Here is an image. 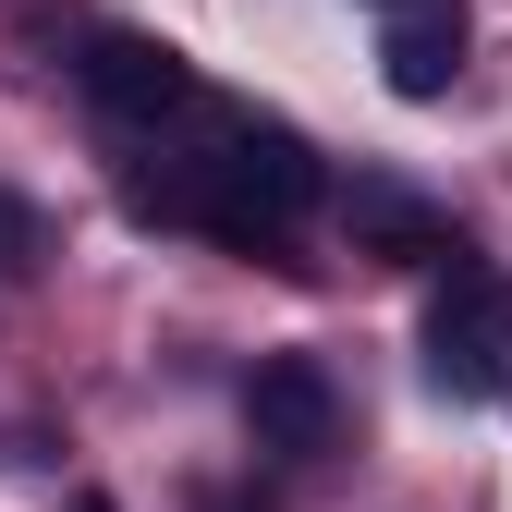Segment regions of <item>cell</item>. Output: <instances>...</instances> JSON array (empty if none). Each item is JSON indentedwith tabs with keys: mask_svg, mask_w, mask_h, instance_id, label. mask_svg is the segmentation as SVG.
<instances>
[{
	"mask_svg": "<svg viewBox=\"0 0 512 512\" xmlns=\"http://www.w3.org/2000/svg\"><path fill=\"white\" fill-rule=\"evenodd\" d=\"M378 61H391L403 98H439V86L464 74V0H403L391 37H378Z\"/></svg>",
	"mask_w": 512,
	"mask_h": 512,
	"instance_id": "obj_5",
	"label": "cell"
},
{
	"mask_svg": "<svg viewBox=\"0 0 512 512\" xmlns=\"http://www.w3.org/2000/svg\"><path fill=\"white\" fill-rule=\"evenodd\" d=\"M74 74H86V98H98V110H122V122H196V110H208V86L183 74L159 37H122V25H98V37H86Z\"/></svg>",
	"mask_w": 512,
	"mask_h": 512,
	"instance_id": "obj_2",
	"label": "cell"
},
{
	"mask_svg": "<svg viewBox=\"0 0 512 512\" xmlns=\"http://www.w3.org/2000/svg\"><path fill=\"white\" fill-rule=\"evenodd\" d=\"M391 13H403V0H391Z\"/></svg>",
	"mask_w": 512,
	"mask_h": 512,
	"instance_id": "obj_7",
	"label": "cell"
},
{
	"mask_svg": "<svg viewBox=\"0 0 512 512\" xmlns=\"http://www.w3.org/2000/svg\"><path fill=\"white\" fill-rule=\"evenodd\" d=\"M74 512H110V500H98V488H86V500H74Z\"/></svg>",
	"mask_w": 512,
	"mask_h": 512,
	"instance_id": "obj_6",
	"label": "cell"
},
{
	"mask_svg": "<svg viewBox=\"0 0 512 512\" xmlns=\"http://www.w3.org/2000/svg\"><path fill=\"white\" fill-rule=\"evenodd\" d=\"M342 232L366 244V256H403V269H464V244H452V220H439L427 196H403V183H342Z\"/></svg>",
	"mask_w": 512,
	"mask_h": 512,
	"instance_id": "obj_4",
	"label": "cell"
},
{
	"mask_svg": "<svg viewBox=\"0 0 512 512\" xmlns=\"http://www.w3.org/2000/svg\"><path fill=\"white\" fill-rule=\"evenodd\" d=\"M244 427H256V452H281V464H317L342 439V391H330V366L317 354H269L244 378Z\"/></svg>",
	"mask_w": 512,
	"mask_h": 512,
	"instance_id": "obj_3",
	"label": "cell"
},
{
	"mask_svg": "<svg viewBox=\"0 0 512 512\" xmlns=\"http://www.w3.org/2000/svg\"><path fill=\"white\" fill-rule=\"evenodd\" d=\"M427 378L452 403H500L512 391V281L500 269H452L427 305Z\"/></svg>",
	"mask_w": 512,
	"mask_h": 512,
	"instance_id": "obj_1",
	"label": "cell"
}]
</instances>
